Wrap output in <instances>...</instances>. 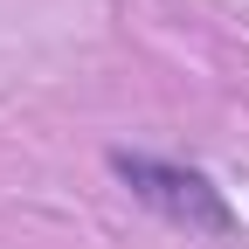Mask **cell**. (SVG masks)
<instances>
[{"mask_svg": "<svg viewBox=\"0 0 249 249\" xmlns=\"http://www.w3.org/2000/svg\"><path fill=\"white\" fill-rule=\"evenodd\" d=\"M111 180L132 194L139 208H152L166 229H187V235H214V242H235L242 235V214L229 208V194L214 187L208 166H187V160H160V152H111Z\"/></svg>", "mask_w": 249, "mask_h": 249, "instance_id": "1", "label": "cell"}]
</instances>
